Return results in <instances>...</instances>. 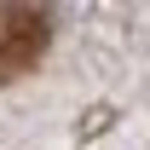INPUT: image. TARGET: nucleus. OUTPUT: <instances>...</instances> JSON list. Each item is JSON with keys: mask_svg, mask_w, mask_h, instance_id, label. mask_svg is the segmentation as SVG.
<instances>
[{"mask_svg": "<svg viewBox=\"0 0 150 150\" xmlns=\"http://www.w3.org/2000/svg\"><path fill=\"white\" fill-rule=\"evenodd\" d=\"M46 40H52L46 0H0V81L35 69Z\"/></svg>", "mask_w": 150, "mask_h": 150, "instance_id": "nucleus-1", "label": "nucleus"}]
</instances>
